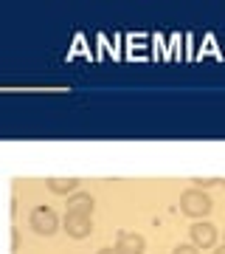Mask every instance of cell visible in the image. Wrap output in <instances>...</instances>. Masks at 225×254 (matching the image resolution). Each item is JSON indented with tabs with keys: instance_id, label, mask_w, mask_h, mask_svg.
<instances>
[{
	"instance_id": "1",
	"label": "cell",
	"mask_w": 225,
	"mask_h": 254,
	"mask_svg": "<svg viewBox=\"0 0 225 254\" xmlns=\"http://www.w3.org/2000/svg\"><path fill=\"white\" fill-rule=\"evenodd\" d=\"M211 198H208L203 190H186L180 195V212L189 215V218H206L211 212Z\"/></svg>"
},
{
	"instance_id": "2",
	"label": "cell",
	"mask_w": 225,
	"mask_h": 254,
	"mask_svg": "<svg viewBox=\"0 0 225 254\" xmlns=\"http://www.w3.org/2000/svg\"><path fill=\"white\" fill-rule=\"evenodd\" d=\"M28 223H31V229H34L37 235H43V237H51L56 229H59V218H56V212H54V209H48V206L31 209Z\"/></svg>"
},
{
	"instance_id": "3",
	"label": "cell",
	"mask_w": 225,
	"mask_h": 254,
	"mask_svg": "<svg viewBox=\"0 0 225 254\" xmlns=\"http://www.w3.org/2000/svg\"><path fill=\"white\" fill-rule=\"evenodd\" d=\"M62 226H65V235L73 237V240H85V237L93 235V218L90 215H71L68 212Z\"/></svg>"
},
{
	"instance_id": "4",
	"label": "cell",
	"mask_w": 225,
	"mask_h": 254,
	"mask_svg": "<svg viewBox=\"0 0 225 254\" xmlns=\"http://www.w3.org/2000/svg\"><path fill=\"white\" fill-rule=\"evenodd\" d=\"M191 235V246H197V249H214L217 246V226L214 223H208V220H197V223H191L189 229Z\"/></svg>"
},
{
	"instance_id": "5",
	"label": "cell",
	"mask_w": 225,
	"mask_h": 254,
	"mask_svg": "<svg viewBox=\"0 0 225 254\" xmlns=\"http://www.w3.org/2000/svg\"><path fill=\"white\" fill-rule=\"evenodd\" d=\"M118 254H144L146 252V240L138 232H118V243H116Z\"/></svg>"
},
{
	"instance_id": "6",
	"label": "cell",
	"mask_w": 225,
	"mask_h": 254,
	"mask_svg": "<svg viewBox=\"0 0 225 254\" xmlns=\"http://www.w3.org/2000/svg\"><path fill=\"white\" fill-rule=\"evenodd\" d=\"M93 206H96V198L90 192H73V195H68V212L71 215H93Z\"/></svg>"
},
{
	"instance_id": "7",
	"label": "cell",
	"mask_w": 225,
	"mask_h": 254,
	"mask_svg": "<svg viewBox=\"0 0 225 254\" xmlns=\"http://www.w3.org/2000/svg\"><path fill=\"white\" fill-rule=\"evenodd\" d=\"M45 187L54 195H73V192H79V178H48Z\"/></svg>"
},
{
	"instance_id": "8",
	"label": "cell",
	"mask_w": 225,
	"mask_h": 254,
	"mask_svg": "<svg viewBox=\"0 0 225 254\" xmlns=\"http://www.w3.org/2000/svg\"><path fill=\"white\" fill-rule=\"evenodd\" d=\"M172 254H200V249L197 246H191V243H180Z\"/></svg>"
},
{
	"instance_id": "9",
	"label": "cell",
	"mask_w": 225,
	"mask_h": 254,
	"mask_svg": "<svg viewBox=\"0 0 225 254\" xmlns=\"http://www.w3.org/2000/svg\"><path fill=\"white\" fill-rule=\"evenodd\" d=\"M194 187H217V184H220V178H194Z\"/></svg>"
},
{
	"instance_id": "10",
	"label": "cell",
	"mask_w": 225,
	"mask_h": 254,
	"mask_svg": "<svg viewBox=\"0 0 225 254\" xmlns=\"http://www.w3.org/2000/svg\"><path fill=\"white\" fill-rule=\"evenodd\" d=\"M11 246H14V252L20 249V235H17V229H11Z\"/></svg>"
},
{
	"instance_id": "11",
	"label": "cell",
	"mask_w": 225,
	"mask_h": 254,
	"mask_svg": "<svg viewBox=\"0 0 225 254\" xmlns=\"http://www.w3.org/2000/svg\"><path fill=\"white\" fill-rule=\"evenodd\" d=\"M96 254H118V252H116V249H99Z\"/></svg>"
},
{
	"instance_id": "12",
	"label": "cell",
	"mask_w": 225,
	"mask_h": 254,
	"mask_svg": "<svg viewBox=\"0 0 225 254\" xmlns=\"http://www.w3.org/2000/svg\"><path fill=\"white\" fill-rule=\"evenodd\" d=\"M214 254H225V243H223V246H217V249H214Z\"/></svg>"
},
{
	"instance_id": "13",
	"label": "cell",
	"mask_w": 225,
	"mask_h": 254,
	"mask_svg": "<svg viewBox=\"0 0 225 254\" xmlns=\"http://www.w3.org/2000/svg\"><path fill=\"white\" fill-rule=\"evenodd\" d=\"M220 184H225V181H220Z\"/></svg>"
}]
</instances>
